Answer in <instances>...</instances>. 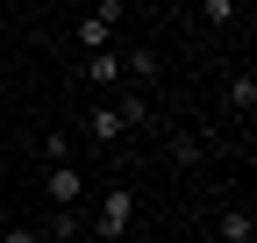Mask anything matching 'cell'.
Here are the masks:
<instances>
[{
    "label": "cell",
    "instance_id": "3957f363",
    "mask_svg": "<svg viewBox=\"0 0 257 243\" xmlns=\"http://www.w3.org/2000/svg\"><path fill=\"white\" fill-rule=\"evenodd\" d=\"M79 200H86V172L57 158L50 165V207H79Z\"/></svg>",
    "mask_w": 257,
    "mask_h": 243
},
{
    "label": "cell",
    "instance_id": "8992f818",
    "mask_svg": "<svg viewBox=\"0 0 257 243\" xmlns=\"http://www.w3.org/2000/svg\"><path fill=\"white\" fill-rule=\"evenodd\" d=\"M86 79H93V86H114V79H121V50H107V43H100V50L86 57Z\"/></svg>",
    "mask_w": 257,
    "mask_h": 243
},
{
    "label": "cell",
    "instance_id": "277c9868",
    "mask_svg": "<svg viewBox=\"0 0 257 243\" xmlns=\"http://www.w3.org/2000/svg\"><path fill=\"white\" fill-rule=\"evenodd\" d=\"M128 129H136V122L121 114V100H114V107H93V114H86V136H93V143H114V136H128Z\"/></svg>",
    "mask_w": 257,
    "mask_h": 243
},
{
    "label": "cell",
    "instance_id": "6da1fadb",
    "mask_svg": "<svg viewBox=\"0 0 257 243\" xmlns=\"http://www.w3.org/2000/svg\"><path fill=\"white\" fill-rule=\"evenodd\" d=\"M128 222H136V193L114 179V186L100 193V215L86 222V236H128Z\"/></svg>",
    "mask_w": 257,
    "mask_h": 243
},
{
    "label": "cell",
    "instance_id": "ba28073f",
    "mask_svg": "<svg viewBox=\"0 0 257 243\" xmlns=\"http://www.w3.org/2000/svg\"><path fill=\"white\" fill-rule=\"evenodd\" d=\"M121 72L128 79H157V50H121Z\"/></svg>",
    "mask_w": 257,
    "mask_h": 243
},
{
    "label": "cell",
    "instance_id": "30bf717a",
    "mask_svg": "<svg viewBox=\"0 0 257 243\" xmlns=\"http://www.w3.org/2000/svg\"><path fill=\"white\" fill-rule=\"evenodd\" d=\"M172 158H179V165H200V158H207V143H200V136H186V129H179V136H172Z\"/></svg>",
    "mask_w": 257,
    "mask_h": 243
},
{
    "label": "cell",
    "instance_id": "52a82bcc",
    "mask_svg": "<svg viewBox=\"0 0 257 243\" xmlns=\"http://www.w3.org/2000/svg\"><path fill=\"white\" fill-rule=\"evenodd\" d=\"M229 107H236V114H250V107H257V72H236V86H229Z\"/></svg>",
    "mask_w": 257,
    "mask_h": 243
},
{
    "label": "cell",
    "instance_id": "5b68a950",
    "mask_svg": "<svg viewBox=\"0 0 257 243\" xmlns=\"http://www.w3.org/2000/svg\"><path fill=\"white\" fill-rule=\"evenodd\" d=\"M214 236L221 243H250L257 236V215H250V207H221V215H214Z\"/></svg>",
    "mask_w": 257,
    "mask_h": 243
},
{
    "label": "cell",
    "instance_id": "7a4b0ae2",
    "mask_svg": "<svg viewBox=\"0 0 257 243\" xmlns=\"http://www.w3.org/2000/svg\"><path fill=\"white\" fill-rule=\"evenodd\" d=\"M121 15H128V0H100V8H93L86 22H79V50H100L114 29H121Z\"/></svg>",
    "mask_w": 257,
    "mask_h": 243
},
{
    "label": "cell",
    "instance_id": "9c48e42d",
    "mask_svg": "<svg viewBox=\"0 0 257 243\" xmlns=\"http://www.w3.org/2000/svg\"><path fill=\"white\" fill-rule=\"evenodd\" d=\"M200 15H207L214 29H236V22H243V8H236V0H200Z\"/></svg>",
    "mask_w": 257,
    "mask_h": 243
}]
</instances>
